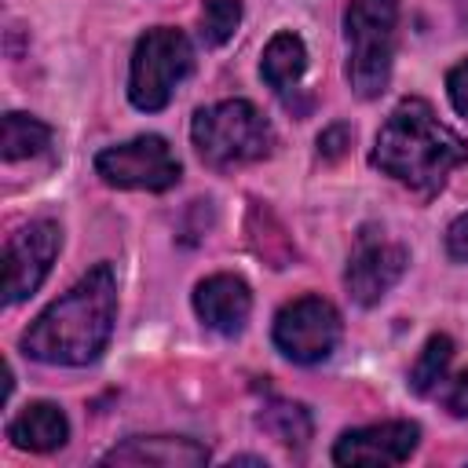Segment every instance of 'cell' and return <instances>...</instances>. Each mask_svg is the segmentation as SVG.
<instances>
[{
  "label": "cell",
  "instance_id": "10",
  "mask_svg": "<svg viewBox=\"0 0 468 468\" xmlns=\"http://www.w3.org/2000/svg\"><path fill=\"white\" fill-rule=\"evenodd\" d=\"M420 428L413 420H380L344 431L333 446L336 464H402L417 450Z\"/></svg>",
  "mask_w": 468,
  "mask_h": 468
},
{
  "label": "cell",
  "instance_id": "17",
  "mask_svg": "<svg viewBox=\"0 0 468 468\" xmlns=\"http://www.w3.org/2000/svg\"><path fill=\"white\" fill-rule=\"evenodd\" d=\"M450 358H453V340H450L446 333L428 336L420 358H417L413 369H410V388H413L417 395H431V391L439 388V380H446Z\"/></svg>",
  "mask_w": 468,
  "mask_h": 468
},
{
  "label": "cell",
  "instance_id": "20",
  "mask_svg": "<svg viewBox=\"0 0 468 468\" xmlns=\"http://www.w3.org/2000/svg\"><path fill=\"white\" fill-rule=\"evenodd\" d=\"M446 91H450L453 110H457L461 117H468V58L457 62V66L450 69V77H446Z\"/></svg>",
  "mask_w": 468,
  "mask_h": 468
},
{
  "label": "cell",
  "instance_id": "5",
  "mask_svg": "<svg viewBox=\"0 0 468 468\" xmlns=\"http://www.w3.org/2000/svg\"><path fill=\"white\" fill-rule=\"evenodd\" d=\"M194 69V48L179 29L157 26L146 29L132 51V73H128V99L135 110H165L176 84Z\"/></svg>",
  "mask_w": 468,
  "mask_h": 468
},
{
  "label": "cell",
  "instance_id": "4",
  "mask_svg": "<svg viewBox=\"0 0 468 468\" xmlns=\"http://www.w3.org/2000/svg\"><path fill=\"white\" fill-rule=\"evenodd\" d=\"M190 139H194V150L219 168L260 161L274 146V132L267 117L245 99H223L216 106L197 110L190 124Z\"/></svg>",
  "mask_w": 468,
  "mask_h": 468
},
{
  "label": "cell",
  "instance_id": "2",
  "mask_svg": "<svg viewBox=\"0 0 468 468\" xmlns=\"http://www.w3.org/2000/svg\"><path fill=\"white\" fill-rule=\"evenodd\" d=\"M464 157L468 143L424 99H402L380 124L373 146V165L417 194H435Z\"/></svg>",
  "mask_w": 468,
  "mask_h": 468
},
{
  "label": "cell",
  "instance_id": "19",
  "mask_svg": "<svg viewBox=\"0 0 468 468\" xmlns=\"http://www.w3.org/2000/svg\"><path fill=\"white\" fill-rule=\"evenodd\" d=\"M347 146H351V128H347V124H333V128H325V132L318 135V154H322L325 161L344 157Z\"/></svg>",
  "mask_w": 468,
  "mask_h": 468
},
{
  "label": "cell",
  "instance_id": "16",
  "mask_svg": "<svg viewBox=\"0 0 468 468\" xmlns=\"http://www.w3.org/2000/svg\"><path fill=\"white\" fill-rule=\"evenodd\" d=\"M260 428L271 431L285 446H303L311 439V417H307V410L296 406V402H282V399H274V402L263 406Z\"/></svg>",
  "mask_w": 468,
  "mask_h": 468
},
{
  "label": "cell",
  "instance_id": "14",
  "mask_svg": "<svg viewBox=\"0 0 468 468\" xmlns=\"http://www.w3.org/2000/svg\"><path fill=\"white\" fill-rule=\"evenodd\" d=\"M303 69H307V48H303V40L296 33L271 37V44L263 51V62H260V73H263L267 88L289 102V91H296Z\"/></svg>",
  "mask_w": 468,
  "mask_h": 468
},
{
  "label": "cell",
  "instance_id": "7",
  "mask_svg": "<svg viewBox=\"0 0 468 468\" xmlns=\"http://www.w3.org/2000/svg\"><path fill=\"white\" fill-rule=\"evenodd\" d=\"M95 172L110 186L124 190H168L179 183V161L161 135H139L132 143L102 150L95 157Z\"/></svg>",
  "mask_w": 468,
  "mask_h": 468
},
{
  "label": "cell",
  "instance_id": "11",
  "mask_svg": "<svg viewBox=\"0 0 468 468\" xmlns=\"http://www.w3.org/2000/svg\"><path fill=\"white\" fill-rule=\"evenodd\" d=\"M208 461V450L194 439L179 435H135L121 446H113L102 464H132V468H197Z\"/></svg>",
  "mask_w": 468,
  "mask_h": 468
},
{
  "label": "cell",
  "instance_id": "1",
  "mask_svg": "<svg viewBox=\"0 0 468 468\" xmlns=\"http://www.w3.org/2000/svg\"><path fill=\"white\" fill-rule=\"evenodd\" d=\"M117 318V278L110 263L91 267L66 296L48 303L22 333V351L51 366H88L102 355Z\"/></svg>",
  "mask_w": 468,
  "mask_h": 468
},
{
  "label": "cell",
  "instance_id": "12",
  "mask_svg": "<svg viewBox=\"0 0 468 468\" xmlns=\"http://www.w3.org/2000/svg\"><path fill=\"white\" fill-rule=\"evenodd\" d=\"M197 318L216 333H238L252 311V292L238 274H212L194 289Z\"/></svg>",
  "mask_w": 468,
  "mask_h": 468
},
{
  "label": "cell",
  "instance_id": "15",
  "mask_svg": "<svg viewBox=\"0 0 468 468\" xmlns=\"http://www.w3.org/2000/svg\"><path fill=\"white\" fill-rule=\"evenodd\" d=\"M51 143V128L29 113H4L0 121V154L4 161H26L44 154Z\"/></svg>",
  "mask_w": 468,
  "mask_h": 468
},
{
  "label": "cell",
  "instance_id": "6",
  "mask_svg": "<svg viewBox=\"0 0 468 468\" xmlns=\"http://www.w3.org/2000/svg\"><path fill=\"white\" fill-rule=\"evenodd\" d=\"M340 340V314L322 296H300L285 303L274 318V344L285 358L311 366L333 355Z\"/></svg>",
  "mask_w": 468,
  "mask_h": 468
},
{
  "label": "cell",
  "instance_id": "23",
  "mask_svg": "<svg viewBox=\"0 0 468 468\" xmlns=\"http://www.w3.org/2000/svg\"><path fill=\"white\" fill-rule=\"evenodd\" d=\"M457 11H461V18H464V26H468V0H457Z\"/></svg>",
  "mask_w": 468,
  "mask_h": 468
},
{
  "label": "cell",
  "instance_id": "8",
  "mask_svg": "<svg viewBox=\"0 0 468 468\" xmlns=\"http://www.w3.org/2000/svg\"><path fill=\"white\" fill-rule=\"evenodd\" d=\"M62 230L51 219H33L18 227L4 245V300L18 303L37 292V285L48 278L51 260L58 256Z\"/></svg>",
  "mask_w": 468,
  "mask_h": 468
},
{
  "label": "cell",
  "instance_id": "22",
  "mask_svg": "<svg viewBox=\"0 0 468 468\" xmlns=\"http://www.w3.org/2000/svg\"><path fill=\"white\" fill-rule=\"evenodd\" d=\"M446 252L453 260H468V212L450 223V230H446Z\"/></svg>",
  "mask_w": 468,
  "mask_h": 468
},
{
  "label": "cell",
  "instance_id": "13",
  "mask_svg": "<svg viewBox=\"0 0 468 468\" xmlns=\"http://www.w3.org/2000/svg\"><path fill=\"white\" fill-rule=\"evenodd\" d=\"M7 439L29 453H51L69 439V420L55 402H29L7 424Z\"/></svg>",
  "mask_w": 468,
  "mask_h": 468
},
{
  "label": "cell",
  "instance_id": "21",
  "mask_svg": "<svg viewBox=\"0 0 468 468\" xmlns=\"http://www.w3.org/2000/svg\"><path fill=\"white\" fill-rule=\"evenodd\" d=\"M442 406H446L453 417H468V369H461V373L446 384V391H442Z\"/></svg>",
  "mask_w": 468,
  "mask_h": 468
},
{
  "label": "cell",
  "instance_id": "3",
  "mask_svg": "<svg viewBox=\"0 0 468 468\" xmlns=\"http://www.w3.org/2000/svg\"><path fill=\"white\" fill-rule=\"evenodd\" d=\"M395 26L399 0H355L347 7V80L358 99H377L388 88L395 58Z\"/></svg>",
  "mask_w": 468,
  "mask_h": 468
},
{
  "label": "cell",
  "instance_id": "9",
  "mask_svg": "<svg viewBox=\"0 0 468 468\" xmlns=\"http://www.w3.org/2000/svg\"><path fill=\"white\" fill-rule=\"evenodd\" d=\"M406 263H410V256H406L402 245H391L384 238H373L366 230L358 238V245L351 252V263H347V274H344L351 300L362 303V307H373L402 278Z\"/></svg>",
  "mask_w": 468,
  "mask_h": 468
},
{
  "label": "cell",
  "instance_id": "18",
  "mask_svg": "<svg viewBox=\"0 0 468 468\" xmlns=\"http://www.w3.org/2000/svg\"><path fill=\"white\" fill-rule=\"evenodd\" d=\"M241 22V0H205L201 4V40L219 48L234 37Z\"/></svg>",
  "mask_w": 468,
  "mask_h": 468
}]
</instances>
